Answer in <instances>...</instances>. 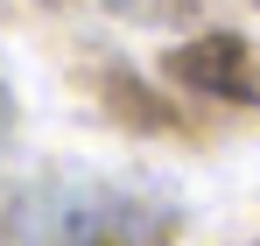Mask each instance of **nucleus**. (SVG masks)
<instances>
[{"instance_id":"nucleus-1","label":"nucleus","mask_w":260,"mask_h":246,"mask_svg":"<svg viewBox=\"0 0 260 246\" xmlns=\"http://www.w3.org/2000/svg\"><path fill=\"white\" fill-rule=\"evenodd\" d=\"M169 211L106 183H49L21 204V246H155Z\"/></svg>"},{"instance_id":"nucleus-2","label":"nucleus","mask_w":260,"mask_h":246,"mask_svg":"<svg viewBox=\"0 0 260 246\" xmlns=\"http://www.w3.org/2000/svg\"><path fill=\"white\" fill-rule=\"evenodd\" d=\"M106 7H120V14H134V21H162V14H176V0H106Z\"/></svg>"},{"instance_id":"nucleus-3","label":"nucleus","mask_w":260,"mask_h":246,"mask_svg":"<svg viewBox=\"0 0 260 246\" xmlns=\"http://www.w3.org/2000/svg\"><path fill=\"white\" fill-rule=\"evenodd\" d=\"M0 134H7V91H0Z\"/></svg>"}]
</instances>
